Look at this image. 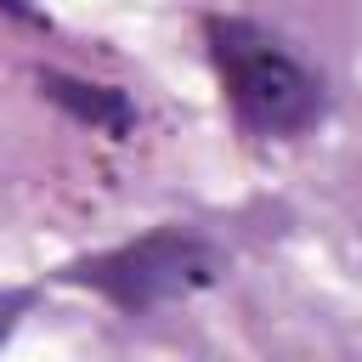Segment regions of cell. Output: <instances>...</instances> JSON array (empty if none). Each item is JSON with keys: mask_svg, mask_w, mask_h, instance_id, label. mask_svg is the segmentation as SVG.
I'll use <instances>...</instances> for the list:
<instances>
[{"mask_svg": "<svg viewBox=\"0 0 362 362\" xmlns=\"http://www.w3.org/2000/svg\"><path fill=\"white\" fill-rule=\"evenodd\" d=\"M62 283H79V288H96L102 300H113L119 311L141 317L175 294H192L204 283L221 277V255L209 238L198 232H181V226H164V232H147L136 243H119L107 255H90V260H74L57 272Z\"/></svg>", "mask_w": 362, "mask_h": 362, "instance_id": "obj_2", "label": "cell"}, {"mask_svg": "<svg viewBox=\"0 0 362 362\" xmlns=\"http://www.w3.org/2000/svg\"><path fill=\"white\" fill-rule=\"evenodd\" d=\"M40 90L51 96V102H62L74 119H85V124H102V130H113V136H124L130 130V102H124V90H113V85H79V79H68V74H40Z\"/></svg>", "mask_w": 362, "mask_h": 362, "instance_id": "obj_3", "label": "cell"}, {"mask_svg": "<svg viewBox=\"0 0 362 362\" xmlns=\"http://www.w3.org/2000/svg\"><path fill=\"white\" fill-rule=\"evenodd\" d=\"M34 305V288H11V294H0V339L17 328V317Z\"/></svg>", "mask_w": 362, "mask_h": 362, "instance_id": "obj_4", "label": "cell"}, {"mask_svg": "<svg viewBox=\"0 0 362 362\" xmlns=\"http://www.w3.org/2000/svg\"><path fill=\"white\" fill-rule=\"evenodd\" d=\"M204 40H209L215 74L226 85V102L238 107V119L255 136H300L328 113L322 79L294 51H283L266 28H255L243 17H209Z\"/></svg>", "mask_w": 362, "mask_h": 362, "instance_id": "obj_1", "label": "cell"}, {"mask_svg": "<svg viewBox=\"0 0 362 362\" xmlns=\"http://www.w3.org/2000/svg\"><path fill=\"white\" fill-rule=\"evenodd\" d=\"M0 11H11V17H23V23H40V11H34L28 0H0Z\"/></svg>", "mask_w": 362, "mask_h": 362, "instance_id": "obj_5", "label": "cell"}]
</instances>
